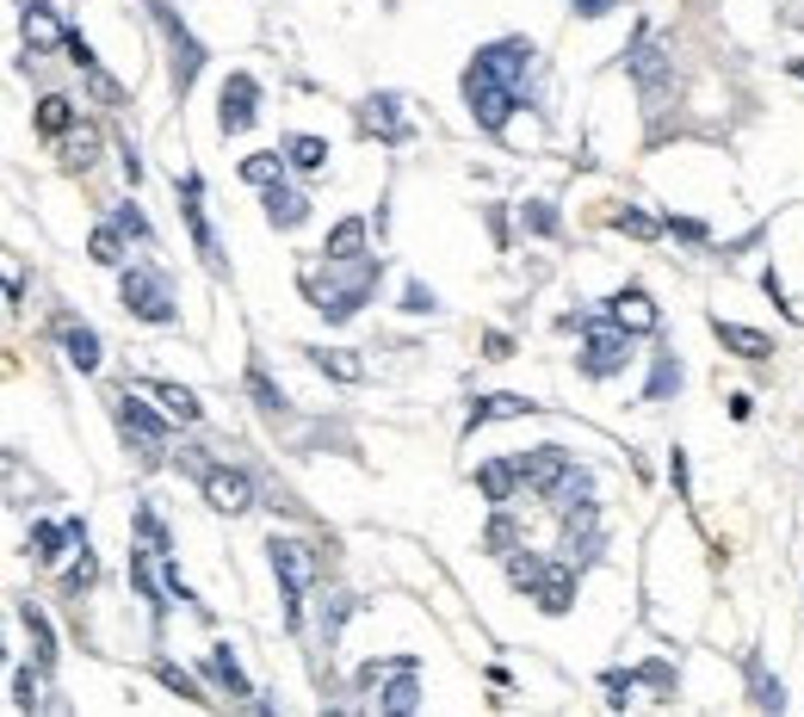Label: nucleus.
I'll return each instance as SVG.
<instances>
[{
	"label": "nucleus",
	"instance_id": "nucleus-1",
	"mask_svg": "<svg viewBox=\"0 0 804 717\" xmlns=\"http://www.w3.org/2000/svg\"><path fill=\"white\" fill-rule=\"evenodd\" d=\"M563 328H582V353H575V365H582V378H613V372H625L632 365V328H619L613 309L607 316H563Z\"/></svg>",
	"mask_w": 804,
	"mask_h": 717
},
{
	"label": "nucleus",
	"instance_id": "nucleus-2",
	"mask_svg": "<svg viewBox=\"0 0 804 717\" xmlns=\"http://www.w3.org/2000/svg\"><path fill=\"white\" fill-rule=\"evenodd\" d=\"M112 421H118V439H124V452L143 464V471H155L161 458H168V421L149 415L136 397H112Z\"/></svg>",
	"mask_w": 804,
	"mask_h": 717
},
{
	"label": "nucleus",
	"instance_id": "nucleus-3",
	"mask_svg": "<svg viewBox=\"0 0 804 717\" xmlns=\"http://www.w3.org/2000/svg\"><path fill=\"white\" fill-rule=\"evenodd\" d=\"M514 99H520L514 87H508L501 75H489L483 62H471V69H464V106H471V118H477L489 136H501V124L514 118Z\"/></svg>",
	"mask_w": 804,
	"mask_h": 717
},
{
	"label": "nucleus",
	"instance_id": "nucleus-4",
	"mask_svg": "<svg viewBox=\"0 0 804 717\" xmlns=\"http://www.w3.org/2000/svg\"><path fill=\"white\" fill-rule=\"evenodd\" d=\"M267 557H272V575L285 587V624L291 631H304V587L316 575V557L304 545H291V538H267Z\"/></svg>",
	"mask_w": 804,
	"mask_h": 717
},
{
	"label": "nucleus",
	"instance_id": "nucleus-5",
	"mask_svg": "<svg viewBox=\"0 0 804 717\" xmlns=\"http://www.w3.org/2000/svg\"><path fill=\"white\" fill-rule=\"evenodd\" d=\"M118 297H124V309L131 316H143V321H173L180 309H173V291H168V272L161 266H131L124 279H118Z\"/></svg>",
	"mask_w": 804,
	"mask_h": 717
},
{
	"label": "nucleus",
	"instance_id": "nucleus-6",
	"mask_svg": "<svg viewBox=\"0 0 804 717\" xmlns=\"http://www.w3.org/2000/svg\"><path fill=\"white\" fill-rule=\"evenodd\" d=\"M149 13H155V25L168 32V50H173V99H186L192 94V81H198V69H205V44L186 32V20L173 13L168 0H149Z\"/></svg>",
	"mask_w": 804,
	"mask_h": 717
},
{
	"label": "nucleus",
	"instance_id": "nucleus-7",
	"mask_svg": "<svg viewBox=\"0 0 804 717\" xmlns=\"http://www.w3.org/2000/svg\"><path fill=\"white\" fill-rule=\"evenodd\" d=\"M217 124H223V136L254 131V124H260V81H254L248 69H235V75L223 81V99H217Z\"/></svg>",
	"mask_w": 804,
	"mask_h": 717
},
{
	"label": "nucleus",
	"instance_id": "nucleus-8",
	"mask_svg": "<svg viewBox=\"0 0 804 717\" xmlns=\"http://www.w3.org/2000/svg\"><path fill=\"white\" fill-rule=\"evenodd\" d=\"M180 205H186V229H192V242H198V254H205V266H211V272H230V254L217 247L211 217H205V180H198V173L180 180Z\"/></svg>",
	"mask_w": 804,
	"mask_h": 717
},
{
	"label": "nucleus",
	"instance_id": "nucleus-9",
	"mask_svg": "<svg viewBox=\"0 0 804 717\" xmlns=\"http://www.w3.org/2000/svg\"><path fill=\"white\" fill-rule=\"evenodd\" d=\"M471 62H483L489 75H501L514 94H526V69H533V44L526 38H501V44H483Z\"/></svg>",
	"mask_w": 804,
	"mask_h": 717
},
{
	"label": "nucleus",
	"instance_id": "nucleus-10",
	"mask_svg": "<svg viewBox=\"0 0 804 717\" xmlns=\"http://www.w3.org/2000/svg\"><path fill=\"white\" fill-rule=\"evenodd\" d=\"M575 476V458L563 452V446H538L533 458H520V483L533 495H551V489H563Z\"/></svg>",
	"mask_w": 804,
	"mask_h": 717
},
{
	"label": "nucleus",
	"instance_id": "nucleus-11",
	"mask_svg": "<svg viewBox=\"0 0 804 717\" xmlns=\"http://www.w3.org/2000/svg\"><path fill=\"white\" fill-rule=\"evenodd\" d=\"M205 483V501H211L217 513H248V501H254V483L242 471H230V464H211V471L198 476Z\"/></svg>",
	"mask_w": 804,
	"mask_h": 717
},
{
	"label": "nucleus",
	"instance_id": "nucleus-12",
	"mask_svg": "<svg viewBox=\"0 0 804 717\" xmlns=\"http://www.w3.org/2000/svg\"><path fill=\"white\" fill-rule=\"evenodd\" d=\"M360 131L365 136H383V143H409V118H402V99L397 94H371L360 106Z\"/></svg>",
	"mask_w": 804,
	"mask_h": 717
},
{
	"label": "nucleus",
	"instance_id": "nucleus-13",
	"mask_svg": "<svg viewBox=\"0 0 804 717\" xmlns=\"http://www.w3.org/2000/svg\"><path fill=\"white\" fill-rule=\"evenodd\" d=\"M62 50H69V57H75V69H81V75H87V87H94V94L106 99V106H124V87H118V81L106 75V69H99V57H94V44L81 38L75 25H69V32H62Z\"/></svg>",
	"mask_w": 804,
	"mask_h": 717
},
{
	"label": "nucleus",
	"instance_id": "nucleus-14",
	"mask_svg": "<svg viewBox=\"0 0 804 717\" xmlns=\"http://www.w3.org/2000/svg\"><path fill=\"white\" fill-rule=\"evenodd\" d=\"M378 705H383L390 717H409L415 705H422V680H415V656H402V661H397V675L383 680Z\"/></svg>",
	"mask_w": 804,
	"mask_h": 717
},
{
	"label": "nucleus",
	"instance_id": "nucleus-15",
	"mask_svg": "<svg viewBox=\"0 0 804 717\" xmlns=\"http://www.w3.org/2000/svg\"><path fill=\"white\" fill-rule=\"evenodd\" d=\"M538 612H551V619H563L575 606V563H551L545 569V582H538Z\"/></svg>",
	"mask_w": 804,
	"mask_h": 717
},
{
	"label": "nucleus",
	"instance_id": "nucleus-16",
	"mask_svg": "<svg viewBox=\"0 0 804 717\" xmlns=\"http://www.w3.org/2000/svg\"><path fill=\"white\" fill-rule=\"evenodd\" d=\"M94 155H99V131H94V124H69V131L57 136V161L69 173H87V168H94Z\"/></svg>",
	"mask_w": 804,
	"mask_h": 717
},
{
	"label": "nucleus",
	"instance_id": "nucleus-17",
	"mask_svg": "<svg viewBox=\"0 0 804 717\" xmlns=\"http://www.w3.org/2000/svg\"><path fill=\"white\" fill-rule=\"evenodd\" d=\"M267 192V223L272 229H297L309 217V198L297 186H285V180H279V186H260Z\"/></svg>",
	"mask_w": 804,
	"mask_h": 717
},
{
	"label": "nucleus",
	"instance_id": "nucleus-18",
	"mask_svg": "<svg viewBox=\"0 0 804 717\" xmlns=\"http://www.w3.org/2000/svg\"><path fill=\"white\" fill-rule=\"evenodd\" d=\"M20 20H25L32 50H50V44H62V32H69V25H57V7H50V0H25Z\"/></svg>",
	"mask_w": 804,
	"mask_h": 717
},
{
	"label": "nucleus",
	"instance_id": "nucleus-19",
	"mask_svg": "<svg viewBox=\"0 0 804 717\" xmlns=\"http://www.w3.org/2000/svg\"><path fill=\"white\" fill-rule=\"evenodd\" d=\"M360 254H365V217H341V223L328 229L322 260H328V266H341V260H360Z\"/></svg>",
	"mask_w": 804,
	"mask_h": 717
},
{
	"label": "nucleus",
	"instance_id": "nucleus-20",
	"mask_svg": "<svg viewBox=\"0 0 804 717\" xmlns=\"http://www.w3.org/2000/svg\"><path fill=\"white\" fill-rule=\"evenodd\" d=\"M20 624H25V637H32V661H38V668H57V631H50V619H44V606L25 600Z\"/></svg>",
	"mask_w": 804,
	"mask_h": 717
},
{
	"label": "nucleus",
	"instance_id": "nucleus-21",
	"mask_svg": "<svg viewBox=\"0 0 804 717\" xmlns=\"http://www.w3.org/2000/svg\"><path fill=\"white\" fill-rule=\"evenodd\" d=\"M711 335L724 340L730 353H743V358H773V340L755 335V328H743V321H724V316H718V321H711Z\"/></svg>",
	"mask_w": 804,
	"mask_h": 717
},
{
	"label": "nucleus",
	"instance_id": "nucleus-22",
	"mask_svg": "<svg viewBox=\"0 0 804 717\" xmlns=\"http://www.w3.org/2000/svg\"><path fill=\"white\" fill-rule=\"evenodd\" d=\"M477 489L489 495V501H508L514 489H526V483H520V458H489L477 471Z\"/></svg>",
	"mask_w": 804,
	"mask_h": 717
},
{
	"label": "nucleus",
	"instance_id": "nucleus-23",
	"mask_svg": "<svg viewBox=\"0 0 804 717\" xmlns=\"http://www.w3.org/2000/svg\"><path fill=\"white\" fill-rule=\"evenodd\" d=\"M607 309H613V321H619V328H632V335H650V328H656V303L644 297V291H619Z\"/></svg>",
	"mask_w": 804,
	"mask_h": 717
},
{
	"label": "nucleus",
	"instance_id": "nucleus-24",
	"mask_svg": "<svg viewBox=\"0 0 804 717\" xmlns=\"http://www.w3.org/2000/svg\"><path fill=\"white\" fill-rule=\"evenodd\" d=\"M514 415H538V402H526V397H477L471 402V427H483V421H514Z\"/></svg>",
	"mask_w": 804,
	"mask_h": 717
},
{
	"label": "nucleus",
	"instance_id": "nucleus-25",
	"mask_svg": "<svg viewBox=\"0 0 804 717\" xmlns=\"http://www.w3.org/2000/svg\"><path fill=\"white\" fill-rule=\"evenodd\" d=\"M62 347L75 358V372H99V335L81 328V321H62Z\"/></svg>",
	"mask_w": 804,
	"mask_h": 717
},
{
	"label": "nucleus",
	"instance_id": "nucleus-26",
	"mask_svg": "<svg viewBox=\"0 0 804 717\" xmlns=\"http://www.w3.org/2000/svg\"><path fill=\"white\" fill-rule=\"evenodd\" d=\"M674 390H681V358H674V347H662V353H656V365H650L644 397H650V402H669Z\"/></svg>",
	"mask_w": 804,
	"mask_h": 717
},
{
	"label": "nucleus",
	"instance_id": "nucleus-27",
	"mask_svg": "<svg viewBox=\"0 0 804 717\" xmlns=\"http://www.w3.org/2000/svg\"><path fill=\"white\" fill-rule=\"evenodd\" d=\"M75 532L69 526H50V520H32V538H25V550H38V563H62V545H69Z\"/></svg>",
	"mask_w": 804,
	"mask_h": 717
},
{
	"label": "nucleus",
	"instance_id": "nucleus-28",
	"mask_svg": "<svg viewBox=\"0 0 804 717\" xmlns=\"http://www.w3.org/2000/svg\"><path fill=\"white\" fill-rule=\"evenodd\" d=\"M309 358L322 365L328 378H341V384H365V358H360V353H328V347H309Z\"/></svg>",
	"mask_w": 804,
	"mask_h": 717
},
{
	"label": "nucleus",
	"instance_id": "nucleus-29",
	"mask_svg": "<svg viewBox=\"0 0 804 717\" xmlns=\"http://www.w3.org/2000/svg\"><path fill=\"white\" fill-rule=\"evenodd\" d=\"M545 557H533V550H514V557H508V582L520 587V594H538V582H545Z\"/></svg>",
	"mask_w": 804,
	"mask_h": 717
},
{
	"label": "nucleus",
	"instance_id": "nucleus-30",
	"mask_svg": "<svg viewBox=\"0 0 804 717\" xmlns=\"http://www.w3.org/2000/svg\"><path fill=\"white\" fill-rule=\"evenodd\" d=\"M205 675H211L217 686H223V693H235V698H248V675H242V668H235V656H230V649H211V661H205Z\"/></svg>",
	"mask_w": 804,
	"mask_h": 717
},
{
	"label": "nucleus",
	"instance_id": "nucleus-31",
	"mask_svg": "<svg viewBox=\"0 0 804 717\" xmlns=\"http://www.w3.org/2000/svg\"><path fill=\"white\" fill-rule=\"evenodd\" d=\"M69 124H75V106H69L62 94H44V99H38V131L50 136V143H57V136L69 131Z\"/></svg>",
	"mask_w": 804,
	"mask_h": 717
},
{
	"label": "nucleus",
	"instance_id": "nucleus-32",
	"mask_svg": "<svg viewBox=\"0 0 804 717\" xmlns=\"http://www.w3.org/2000/svg\"><path fill=\"white\" fill-rule=\"evenodd\" d=\"M285 161L297 173H316L328 161V143H322V136H291V143H285Z\"/></svg>",
	"mask_w": 804,
	"mask_h": 717
},
{
	"label": "nucleus",
	"instance_id": "nucleus-33",
	"mask_svg": "<svg viewBox=\"0 0 804 717\" xmlns=\"http://www.w3.org/2000/svg\"><path fill=\"white\" fill-rule=\"evenodd\" d=\"M248 390H254V402H260L267 415H285V390L260 372V358H248Z\"/></svg>",
	"mask_w": 804,
	"mask_h": 717
},
{
	"label": "nucleus",
	"instance_id": "nucleus-34",
	"mask_svg": "<svg viewBox=\"0 0 804 717\" xmlns=\"http://www.w3.org/2000/svg\"><path fill=\"white\" fill-rule=\"evenodd\" d=\"M155 397H161V409L180 421H205V402L192 397V390H180V384H155Z\"/></svg>",
	"mask_w": 804,
	"mask_h": 717
},
{
	"label": "nucleus",
	"instance_id": "nucleus-35",
	"mask_svg": "<svg viewBox=\"0 0 804 717\" xmlns=\"http://www.w3.org/2000/svg\"><path fill=\"white\" fill-rule=\"evenodd\" d=\"M613 229H625V235H637V242H656L669 223H656L650 210H637V205H625V210H613Z\"/></svg>",
	"mask_w": 804,
	"mask_h": 717
},
{
	"label": "nucleus",
	"instance_id": "nucleus-36",
	"mask_svg": "<svg viewBox=\"0 0 804 717\" xmlns=\"http://www.w3.org/2000/svg\"><path fill=\"white\" fill-rule=\"evenodd\" d=\"M285 168H291L285 155H248V161H242V180H248V186H279Z\"/></svg>",
	"mask_w": 804,
	"mask_h": 717
},
{
	"label": "nucleus",
	"instance_id": "nucleus-37",
	"mask_svg": "<svg viewBox=\"0 0 804 717\" xmlns=\"http://www.w3.org/2000/svg\"><path fill=\"white\" fill-rule=\"evenodd\" d=\"M131 587L136 594H143V600H149V612H161V587H155V575H149V557H143V550H131Z\"/></svg>",
	"mask_w": 804,
	"mask_h": 717
},
{
	"label": "nucleus",
	"instance_id": "nucleus-38",
	"mask_svg": "<svg viewBox=\"0 0 804 717\" xmlns=\"http://www.w3.org/2000/svg\"><path fill=\"white\" fill-rule=\"evenodd\" d=\"M136 532H143V545H155V550H168V545H173V538H168V526H161V513H155L149 501L136 508Z\"/></svg>",
	"mask_w": 804,
	"mask_h": 717
},
{
	"label": "nucleus",
	"instance_id": "nucleus-39",
	"mask_svg": "<svg viewBox=\"0 0 804 717\" xmlns=\"http://www.w3.org/2000/svg\"><path fill=\"white\" fill-rule=\"evenodd\" d=\"M87 254H94L99 266H118V260H124V247H118V229H94V235H87Z\"/></svg>",
	"mask_w": 804,
	"mask_h": 717
},
{
	"label": "nucleus",
	"instance_id": "nucleus-40",
	"mask_svg": "<svg viewBox=\"0 0 804 717\" xmlns=\"http://www.w3.org/2000/svg\"><path fill=\"white\" fill-rule=\"evenodd\" d=\"M526 229H538V235H563V223H557V205L533 198V205H526Z\"/></svg>",
	"mask_w": 804,
	"mask_h": 717
},
{
	"label": "nucleus",
	"instance_id": "nucleus-41",
	"mask_svg": "<svg viewBox=\"0 0 804 717\" xmlns=\"http://www.w3.org/2000/svg\"><path fill=\"white\" fill-rule=\"evenodd\" d=\"M346 606H353L346 594H328V606H322V643H334V637H341V624H346Z\"/></svg>",
	"mask_w": 804,
	"mask_h": 717
},
{
	"label": "nucleus",
	"instance_id": "nucleus-42",
	"mask_svg": "<svg viewBox=\"0 0 804 717\" xmlns=\"http://www.w3.org/2000/svg\"><path fill=\"white\" fill-rule=\"evenodd\" d=\"M748 680H755V698H762L767 712H780V705H785V693H780V680H767L762 668H755V661H748Z\"/></svg>",
	"mask_w": 804,
	"mask_h": 717
},
{
	"label": "nucleus",
	"instance_id": "nucleus-43",
	"mask_svg": "<svg viewBox=\"0 0 804 717\" xmlns=\"http://www.w3.org/2000/svg\"><path fill=\"white\" fill-rule=\"evenodd\" d=\"M94 582H99V569H94V557H87V545H81L75 569H69V594H87Z\"/></svg>",
	"mask_w": 804,
	"mask_h": 717
},
{
	"label": "nucleus",
	"instance_id": "nucleus-44",
	"mask_svg": "<svg viewBox=\"0 0 804 717\" xmlns=\"http://www.w3.org/2000/svg\"><path fill=\"white\" fill-rule=\"evenodd\" d=\"M155 675H161V686H173V693H180V698H192V705H198V698H205V693H198V686H192L186 675H180V668H168V661H161V668H155Z\"/></svg>",
	"mask_w": 804,
	"mask_h": 717
},
{
	"label": "nucleus",
	"instance_id": "nucleus-45",
	"mask_svg": "<svg viewBox=\"0 0 804 717\" xmlns=\"http://www.w3.org/2000/svg\"><path fill=\"white\" fill-rule=\"evenodd\" d=\"M112 223L124 229V235H149V223H143V210H136V205H118V210H112Z\"/></svg>",
	"mask_w": 804,
	"mask_h": 717
},
{
	"label": "nucleus",
	"instance_id": "nucleus-46",
	"mask_svg": "<svg viewBox=\"0 0 804 717\" xmlns=\"http://www.w3.org/2000/svg\"><path fill=\"white\" fill-rule=\"evenodd\" d=\"M489 550H508L514 545V520H489V538H483Z\"/></svg>",
	"mask_w": 804,
	"mask_h": 717
},
{
	"label": "nucleus",
	"instance_id": "nucleus-47",
	"mask_svg": "<svg viewBox=\"0 0 804 717\" xmlns=\"http://www.w3.org/2000/svg\"><path fill=\"white\" fill-rule=\"evenodd\" d=\"M402 303H409V316H422V309H434V291H427V284H409Z\"/></svg>",
	"mask_w": 804,
	"mask_h": 717
},
{
	"label": "nucleus",
	"instance_id": "nucleus-48",
	"mask_svg": "<svg viewBox=\"0 0 804 717\" xmlns=\"http://www.w3.org/2000/svg\"><path fill=\"white\" fill-rule=\"evenodd\" d=\"M669 229L674 235H687V242H706V223H699V217H669Z\"/></svg>",
	"mask_w": 804,
	"mask_h": 717
},
{
	"label": "nucleus",
	"instance_id": "nucleus-49",
	"mask_svg": "<svg viewBox=\"0 0 804 717\" xmlns=\"http://www.w3.org/2000/svg\"><path fill=\"white\" fill-rule=\"evenodd\" d=\"M13 705H20V712H32V705H38V686H32V675L13 680Z\"/></svg>",
	"mask_w": 804,
	"mask_h": 717
},
{
	"label": "nucleus",
	"instance_id": "nucleus-50",
	"mask_svg": "<svg viewBox=\"0 0 804 717\" xmlns=\"http://www.w3.org/2000/svg\"><path fill=\"white\" fill-rule=\"evenodd\" d=\"M613 7H619V0H575V13H582V20H607Z\"/></svg>",
	"mask_w": 804,
	"mask_h": 717
}]
</instances>
